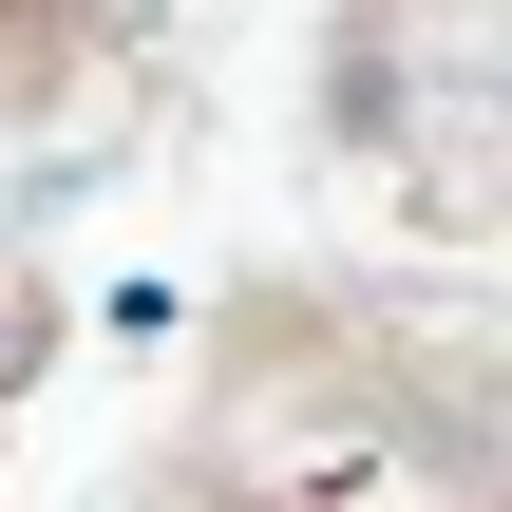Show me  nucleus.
Here are the masks:
<instances>
[{"label":"nucleus","mask_w":512,"mask_h":512,"mask_svg":"<svg viewBox=\"0 0 512 512\" xmlns=\"http://www.w3.org/2000/svg\"><path fill=\"white\" fill-rule=\"evenodd\" d=\"M190 512H247V494H190Z\"/></svg>","instance_id":"obj_2"},{"label":"nucleus","mask_w":512,"mask_h":512,"mask_svg":"<svg viewBox=\"0 0 512 512\" xmlns=\"http://www.w3.org/2000/svg\"><path fill=\"white\" fill-rule=\"evenodd\" d=\"M0 380H19V304H0Z\"/></svg>","instance_id":"obj_1"}]
</instances>
